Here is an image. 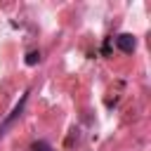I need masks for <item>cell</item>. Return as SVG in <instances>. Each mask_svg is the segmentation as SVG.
Here are the masks:
<instances>
[{"mask_svg":"<svg viewBox=\"0 0 151 151\" xmlns=\"http://www.w3.org/2000/svg\"><path fill=\"white\" fill-rule=\"evenodd\" d=\"M116 47H118L120 52H125V54H132L134 47H137V40H134L132 33H120V35L116 38Z\"/></svg>","mask_w":151,"mask_h":151,"instance_id":"cell-1","label":"cell"},{"mask_svg":"<svg viewBox=\"0 0 151 151\" xmlns=\"http://www.w3.org/2000/svg\"><path fill=\"white\" fill-rule=\"evenodd\" d=\"M26 99H28V97L24 94V97H21V101H19V104H17L14 109H12L9 118H5V123L0 125V134H5V130H7V127H9V125H12V123H14V120H17L19 116H21V111H24V106H26Z\"/></svg>","mask_w":151,"mask_h":151,"instance_id":"cell-2","label":"cell"},{"mask_svg":"<svg viewBox=\"0 0 151 151\" xmlns=\"http://www.w3.org/2000/svg\"><path fill=\"white\" fill-rule=\"evenodd\" d=\"M31 151H52V146L47 142H35V144H31Z\"/></svg>","mask_w":151,"mask_h":151,"instance_id":"cell-3","label":"cell"},{"mask_svg":"<svg viewBox=\"0 0 151 151\" xmlns=\"http://www.w3.org/2000/svg\"><path fill=\"white\" fill-rule=\"evenodd\" d=\"M40 61V52H28V57H26V64L28 66H35Z\"/></svg>","mask_w":151,"mask_h":151,"instance_id":"cell-4","label":"cell"}]
</instances>
